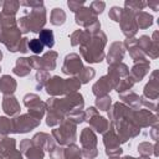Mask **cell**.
<instances>
[{
    "label": "cell",
    "mask_w": 159,
    "mask_h": 159,
    "mask_svg": "<svg viewBox=\"0 0 159 159\" xmlns=\"http://www.w3.org/2000/svg\"><path fill=\"white\" fill-rule=\"evenodd\" d=\"M40 39H41V41H42L46 46H48V47L53 46V34H52V31H50V30H43V31L40 34Z\"/></svg>",
    "instance_id": "1"
},
{
    "label": "cell",
    "mask_w": 159,
    "mask_h": 159,
    "mask_svg": "<svg viewBox=\"0 0 159 159\" xmlns=\"http://www.w3.org/2000/svg\"><path fill=\"white\" fill-rule=\"evenodd\" d=\"M29 47H30V50H31L32 52H35V53H40V52L42 51V48H43V45L40 42V40L34 39V40L30 41Z\"/></svg>",
    "instance_id": "2"
}]
</instances>
